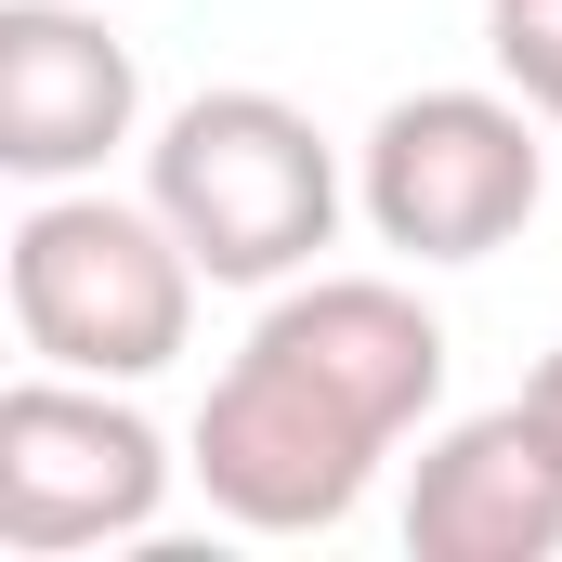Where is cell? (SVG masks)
Instances as JSON below:
<instances>
[{"mask_svg": "<svg viewBox=\"0 0 562 562\" xmlns=\"http://www.w3.org/2000/svg\"><path fill=\"white\" fill-rule=\"evenodd\" d=\"M144 196L170 210V236L196 249L210 288H288L314 276V249L340 236V144L314 132L288 92H183L144 144Z\"/></svg>", "mask_w": 562, "mask_h": 562, "instance_id": "cell-1", "label": "cell"}, {"mask_svg": "<svg viewBox=\"0 0 562 562\" xmlns=\"http://www.w3.org/2000/svg\"><path fill=\"white\" fill-rule=\"evenodd\" d=\"M0 276H13V327L40 367L119 380V393L196 340V288H210L157 196H92V183H40Z\"/></svg>", "mask_w": 562, "mask_h": 562, "instance_id": "cell-2", "label": "cell"}, {"mask_svg": "<svg viewBox=\"0 0 562 562\" xmlns=\"http://www.w3.org/2000/svg\"><path fill=\"white\" fill-rule=\"evenodd\" d=\"M550 119L497 79V92H406L380 105V132L353 157V210L380 249L406 262H497L537 210H550Z\"/></svg>", "mask_w": 562, "mask_h": 562, "instance_id": "cell-3", "label": "cell"}, {"mask_svg": "<svg viewBox=\"0 0 562 562\" xmlns=\"http://www.w3.org/2000/svg\"><path fill=\"white\" fill-rule=\"evenodd\" d=\"M170 510V445L144 406H119V380H13L0 393V550L66 562V550H132Z\"/></svg>", "mask_w": 562, "mask_h": 562, "instance_id": "cell-4", "label": "cell"}, {"mask_svg": "<svg viewBox=\"0 0 562 562\" xmlns=\"http://www.w3.org/2000/svg\"><path fill=\"white\" fill-rule=\"evenodd\" d=\"M380 458H393V431L353 419L327 380H301L288 353H236L223 380H210V406H196V484H210V510L223 524H249V537H340L353 510H367V484H380Z\"/></svg>", "mask_w": 562, "mask_h": 562, "instance_id": "cell-5", "label": "cell"}, {"mask_svg": "<svg viewBox=\"0 0 562 562\" xmlns=\"http://www.w3.org/2000/svg\"><path fill=\"white\" fill-rule=\"evenodd\" d=\"M144 119L132 40L79 0H0V170L13 183H92Z\"/></svg>", "mask_w": 562, "mask_h": 562, "instance_id": "cell-6", "label": "cell"}, {"mask_svg": "<svg viewBox=\"0 0 562 562\" xmlns=\"http://www.w3.org/2000/svg\"><path fill=\"white\" fill-rule=\"evenodd\" d=\"M406 550L419 562H550L562 550V431L510 393L419 445L406 471Z\"/></svg>", "mask_w": 562, "mask_h": 562, "instance_id": "cell-7", "label": "cell"}, {"mask_svg": "<svg viewBox=\"0 0 562 562\" xmlns=\"http://www.w3.org/2000/svg\"><path fill=\"white\" fill-rule=\"evenodd\" d=\"M262 353H288L301 380H327L353 419H380L393 445L445 406V314L393 276H288L249 327Z\"/></svg>", "mask_w": 562, "mask_h": 562, "instance_id": "cell-8", "label": "cell"}, {"mask_svg": "<svg viewBox=\"0 0 562 562\" xmlns=\"http://www.w3.org/2000/svg\"><path fill=\"white\" fill-rule=\"evenodd\" d=\"M484 53H497V79L562 132V0H497L484 13Z\"/></svg>", "mask_w": 562, "mask_h": 562, "instance_id": "cell-9", "label": "cell"}, {"mask_svg": "<svg viewBox=\"0 0 562 562\" xmlns=\"http://www.w3.org/2000/svg\"><path fill=\"white\" fill-rule=\"evenodd\" d=\"M524 406H537V419L562 431V353H550V367H537V380H524Z\"/></svg>", "mask_w": 562, "mask_h": 562, "instance_id": "cell-10", "label": "cell"}, {"mask_svg": "<svg viewBox=\"0 0 562 562\" xmlns=\"http://www.w3.org/2000/svg\"><path fill=\"white\" fill-rule=\"evenodd\" d=\"M484 13H497V0H484Z\"/></svg>", "mask_w": 562, "mask_h": 562, "instance_id": "cell-11", "label": "cell"}]
</instances>
